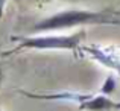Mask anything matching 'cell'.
I'll use <instances>...</instances> for the list:
<instances>
[{"label":"cell","mask_w":120,"mask_h":111,"mask_svg":"<svg viewBox=\"0 0 120 111\" xmlns=\"http://www.w3.org/2000/svg\"><path fill=\"white\" fill-rule=\"evenodd\" d=\"M85 37V31L70 34V35H34V37H12V40L18 41V44L5 55L29 50H71L78 52L81 41Z\"/></svg>","instance_id":"7a4b0ae2"},{"label":"cell","mask_w":120,"mask_h":111,"mask_svg":"<svg viewBox=\"0 0 120 111\" xmlns=\"http://www.w3.org/2000/svg\"><path fill=\"white\" fill-rule=\"evenodd\" d=\"M21 94L34 99H43V100H68V102H78L82 103L88 100L93 94H84V93H73V91H64V93H53V94H35L29 91H20Z\"/></svg>","instance_id":"5b68a950"},{"label":"cell","mask_w":120,"mask_h":111,"mask_svg":"<svg viewBox=\"0 0 120 111\" xmlns=\"http://www.w3.org/2000/svg\"><path fill=\"white\" fill-rule=\"evenodd\" d=\"M38 2H49V0H38Z\"/></svg>","instance_id":"52a82bcc"},{"label":"cell","mask_w":120,"mask_h":111,"mask_svg":"<svg viewBox=\"0 0 120 111\" xmlns=\"http://www.w3.org/2000/svg\"><path fill=\"white\" fill-rule=\"evenodd\" d=\"M79 110L82 111H114L120 110V103L108 99L106 94H93L88 100L79 103Z\"/></svg>","instance_id":"277c9868"},{"label":"cell","mask_w":120,"mask_h":111,"mask_svg":"<svg viewBox=\"0 0 120 111\" xmlns=\"http://www.w3.org/2000/svg\"><path fill=\"white\" fill-rule=\"evenodd\" d=\"M81 24H112L120 26V11L103 9V11H90V9H65L53 15L40 20L30 27L32 34L55 32V31L70 29Z\"/></svg>","instance_id":"6da1fadb"},{"label":"cell","mask_w":120,"mask_h":111,"mask_svg":"<svg viewBox=\"0 0 120 111\" xmlns=\"http://www.w3.org/2000/svg\"><path fill=\"white\" fill-rule=\"evenodd\" d=\"M84 52L88 53V55H90L91 58H94L96 61H99L102 65L117 72L120 75V58L117 55L105 52L103 49H100V47H97V46H87V47H84Z\"/></svg>","instance_id":"3957f363"},{"label":"cell","mask_w":120,"mask_h":111,"mask_svg":"<svg viewBox=\"0 0 120 111\" xmlns=\"http://www.w3.org/2000/svg\"><path fill=\"white\" fill-rule=\"evenodd\" d=\"M116 91V78L112 75H108L105 79V82L100 87V93L102 94H111Z\"/></svg>","instance_id":"8992f818"}]
</instances>
